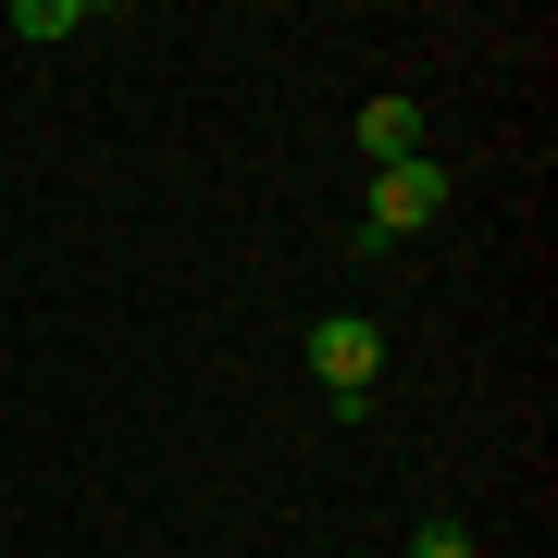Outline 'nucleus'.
Returning <instances> with one entry per match:
<instances>
[{
  "mask_svg": "<svg viewBox=\"0 0 558 558\" xmlns=\"http://www.w3.org/2000/svg\"><path fill=\"white\" fill-rule=\"evenodd\" d=\"M435 211H447V161L435 149H422V161H385V174H373V211H360V248H398Z\"/></svg>",
  "mask_w": 558,
  "mask_h": 558,
  "instance_id": "f257e3e1",
  "label": "nucleus"
},
{
  "mask_svg": "<svg viewBox=\"0 0 558 558\" xmlns=\"http://www.w3.org/2000/svg\"><path fill=\"white\" fill-rule=\"evenodd\" d=\"M311 373H323V398H336L348 422L373 410V373H385V336L360 311H336V323H311Z\"/></svg>",
  "mask_w": 558,
  "mask_h": 558,
  "instance_id": "f03ea898",
  "label": "nucleus"
},
{
  "mask_svg": "<svg viewBox=\"0 0 558 558\" xmlns=\"http://www.w3.org/2000/svg\"><path fill=\"white\" fill-rule=\"evenodd\" d=\"M360 149H373V174L385 161H422V100H373L360 112Z\"/></svg>",
  "mask_w": 558,
  "mask_h": 558,
  "instance_id": "7ed1b4c3",
  "label": "nucleus"
},
{
  "mask_svg": "<svg viewBox=\"0 0 558 558\" xmlns=\"http://www.w3.org/2000/svg\"><path fill=\"white\" fill-rule=\"evenodd\" d=\"M87 0H13V38H75Z\"/></svg>",
  "mask_w": 558,
  "mask_h": 558,
  "instance_id": "20e7f679",
  "label": "nucleus"
},
{
  "mask_svg": "<svg viewBox=\"0 0 558 558\" xmlns=\"http://www.w3.org/2000/svg\"><path fill=\"white\" fill-rule=\"evenodd\" d=\"M410 558H472V534H459V521H422V534H410Z\"/></svg>",
  "mask_w": 558,
  "mask_h": 558,
  "instance_id": "39448f33",
  "label": "nucleus"
}]
</instances>
